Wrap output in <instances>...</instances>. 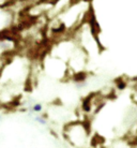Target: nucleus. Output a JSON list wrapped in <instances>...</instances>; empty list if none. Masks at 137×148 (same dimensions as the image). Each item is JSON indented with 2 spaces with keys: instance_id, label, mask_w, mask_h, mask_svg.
<instances>
[{
  "instance_id": "1",
  "label": "nucleus",
  "mask_w": 137,
  "mask_h": 148,
  "mask_svg": "<svg viewBox=\"0 0 137 148\" xmlns=\"http://www.w3.org/2000/svg\"><path fill=\"white\" fill-rule=\"evenodd\" d=\"M42 108H43V106H42L41 104H34L33 108H32V111L35 112V113H40V112L42 111Z\"/></svg>"
}]
</instances>
